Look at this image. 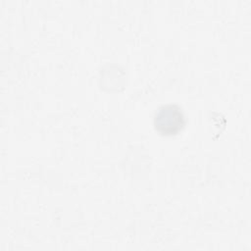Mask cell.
<instances>
[{
    "instance_id": "obj_1",
    "label": "cell",
    "mask_w": 251,
    "mask_h": 251,
    "mask_svg": "<svg viewBox=\"0 0 251 251\" xmlns=\"http://www.w3.org/2000/svg\"><path fill=\"white\" fill-rule=\"evenodd\" d=\"M154 126L163 135H175L184 127L185 117L177 105H164L155 114Z\"/></svg>"
}]
</instances>
